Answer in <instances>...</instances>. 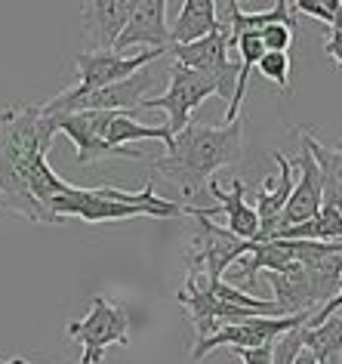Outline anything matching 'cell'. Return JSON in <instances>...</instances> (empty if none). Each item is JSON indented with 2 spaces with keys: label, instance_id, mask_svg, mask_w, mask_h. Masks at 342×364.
Wrapping results in <instances>:
<instances>
[{
  "label": "cell",
  "instance_id": "obj_15",
  "mask_svg": "<svg viewBox=\"0 0 342 364\" xmlns=\"http://www.w3.org/2000/svg\"><path fill=\"white\" fill-rule=\"evenodd\" d=\"M210 195L219 201V207L216 210H222L225 213V229H228L235 238L241 241H253L259 238V216L253 207H247V186H244V179H231V186H228V192L219 186V182H210Z\"/></svg>",
  "mask_w": 342,
  "mask_h": 364
},
{
  "label": "cell",
  "instance_id": "obj_17",
  "mask_svg": "<svg viewBox=\"0 0 342 364\" xmlns=\"http://www.w3.org/2000/svg\"><path fill=\"white\" fill-rule=\"evenodd\" d=\"M299 139L309 145L314 164L321 170V186H324V207H336L342 213V149L321 145L311 133L299 130Z\"/></svg>",
  "mask_w": 342,
  "mask_h": 364
},
{
  "label": "cell",
  "instance_id": "obj_12",
  "mask_svg": "<svg viewBox=\"0 0 342 364\" xmlns=\"http://www.w3.org/2000/svg\"><path fill=\"white\" fill-rule=\"evenodd\" d=\"M136 0H87L80 6V25L89 53L114 50V41L121 38L123 25L130 22Z\"/></svg>",
  "mask_w": 342,
  "mask_h": 364
},
{
  "label": "cell",
  "instance_id": "obj_24",
  "mask_svg": "<svg viewBox=\"0 0 342 364\" xmlns=\"http://www.w3.org/2000/svg\"><path fill=\"white\" fill-rule=\"evenodd\" d=\"M293 364H318V358H314L309 349H302L299 355H296V361H293Z\"/></svg>",
  "mask_w": 342,
  "mask_h": 364
},
{
  "label": "cell",
  "instance_id": "obj_18",
  "mask_svg": "<svg viewBox=\"0 0 342 364\" xmlns=\"http://www.w3.org/2000/svg\"><path fill=\"white\" fill-rule=\"evenodd\" d=\"M302 349H309L318 361H327L342 349V315H330L318 327H302Z\"/></svg>",
  "mask_w": 342,
  "mask_h": 364
},
{
  "label": "cell",
  "instance_id": "obj_22",
  "mask_svg": "<svg viewBox=\"0 0 342 364\" xmlns=\"http://www.w3.org/2000/svg\"><path fill=\"white\" fill-rule=\"evenodd\" d=\"M272 355H275V343L256 346V349H238V358L244 364H272Z\"/></svg>",
  "mask_w": 342,
  "mask_h": 364
},
{
  "label": "cell",
  "instance_id": "obj_5",
  "mask_svg": "<svg viewBox=\"0 0 342 364\" xmlns=\"http://www.w3.org/2000/svg\"><path fill=\"white\" fill-rule=\"evenodd\" d=\"M210 96L231 99V90H225L213 75L192 71V68L173 62V65H170V87H167V93L145 99V102L139 105V112H142V108H164V112L170 114L167 127H170V133L176 136V133H182L185 127L192 124V112L204 102V99H210Z\"/></svg>",
  "mask_w": 342,
  "mask_h": 364
},
{
  "label": "cell",
  "instance_id": "obj_9",
  "mask_svg": "<svg viewBox=\"0 0 342 364\" xmlns=\"http://www.w3.org/2000/svg\"><path fill=\"white\" fill-rule=\"evenodd\" d=\"M231 50V34L228 25H219V31H213L210 38L194 41V43H182V47H170L173 53V62L192 68V71H204V75H213L225 90L235 93V80H238V62L228 59Z\"/></svg>",
  "mask_w": 342,
  "mask_h": 364
},
{
  "label": "cell",
  "instance_id": "obj_13",
  "mask_svg": "<svg viewBox=\"0 0 342 364\" xmlns=\"http://www.w3.org/2000/svg\"><path fill=\"white\" fill-rule=\"evenodd\" d=\"M114 112H77V114H62L53 117L56 130L65 133L77 145V164H96L102 158H114L105 142V127Z\"/></svg>",
  "mask_w": 342,
  "mask_h": 364
},
{
  "label": "cell",
  "instance_id": "obj_29",
  "mask_svg": "<svg viewBox=\"0 0 342 364\" xmlns=\"http://www.w3.org/2000/svg\"><path fill=\"white\" fill-rule=\"evenodd\" d=\"M75 364H80V361H75Z\"/></svg>",
  "mask_w": 342,
  "mask_h": 364
},
{
  "label": "cell",
  "instance_id": "obj_4",
  "mask_svg": "<svg viewBox=\"0 0 342 364\" xmlns=\"http://www.w3.org/2000/svg\"><path fill=\"white\" fill-rule=\"evenodd\" d=\"M151 87H155V75H151V65H148L111 87H99V90L68 87L59 96H53L50 102H43L40 112L47 117L77 114V112H139V105L145 102V93Z\"/></svg>",
  "mask_w": 342,
  "mask_h": 364
},
{
  "label": "cell",
  "instance_id": "obj_26",
  "mask_svg": "<svg viewBox=\"0 0 342 364\" xmlns=\"http://www.w3.org/2000/svg\"><path fill=\"white\" fill-rule=\"evenodd\" d=\"M318 364H339V355H333V358H327V361H318Z\"/></svg>",
  "mask_w": 342,
  "mask_h": 364
},
{
  "label": "cell",
  "instance_id": "obj_16",
  "mask_svg": "<svg viewBox=\"0 0 342 364\" xmlns=\"http://www.w3.org/2000/svg\"><path fill=\"white\" fill-rule=\"evenodd\" d=\"M219 25L222 22L216 13V0H182L173 28H170V47L204 41L213 31H219Z\"/></svg>",
  "mask_w": 342,
  "mask_h": 364
},
{
  "label": "cell",
  "instance_id": "obj_28",
  "mask_svg": "<svg viewBox=\"0 0 342 364\" xmlns=\"http://www.w3.org/2000/svg\"><path fill=\"white\" fill-rule=\"evenodd\" d=\"M336 149H342V139H339V145H336Z\"/></svg>",
  "mask_w": 342,
  "mask_h": 364
},
{
  "label": "cell",
  "instance_id": "obj_23",
  "mask_svg": "<svg viewBox=\"0 0 342 364\" xmlns=\"http://www.w3.org/2000/svg\"><path fill=\"white\" fill-rule=\"evenodd\" d=\"M336 34H342V0L336 4V13H333V25H330Z\"/></svg>",
  "mask_w": 342,
  "mask_h": 364
},
{
  "label": "cell",
  "instance_id": "obj_3",
  "mask_svg": "<svg viewBox=\"0 0 342 364\" xmlns=\"http://www.w3.org/2000/svg\"><path fill=\"white\" fill-rule=\"evenodd\" d=\"M47 210L53 223L65 220H84V223H121L133 216H155V220H182L188 213V204L167 201L155 195V182H145L142 192H123L118 186L105 188H77L68 186L65 192L53 195L47 201Z\"/></svg>",
  "mask_w": 342,
  "mask_h": 364
},
{
  "label": "cell",
  "instance_id": "obj_11",
  "mask_svg": "<svg viewBox=\"0 0 342 364\" xmlns=\"http://www.w3.org/2000/svg\"><path fill=\"white\" fill-rule=\"evenodd\" d=\"M142 50H170V25H167V0H136L130 22L123 25L121 38L114 41V53Z\"/></svg>",
  "mask_w": 342,
  "mask_h": 364
},
{
  "label": "cell",
  "instance_id": "obj_20",
  "mask_svg": "<svg viewBox=\"0 0 342 364\" xmlns=\"http://www.w3.org/2000/svg\"><path fill=\"white\" fill-rule=\"evenodd\" d=\"M259 41H263L265 53H287L293 43V28H287V25L275 22V25H265V28H259Z\"/></svg>",
  "mask_w": 342,
  "mask_h": 364
},
{
  "label": "cell",
  "instance_id": "obj_10",
  "mask_svg": "<svg viewBox=\"0 0 342 364\" xmlns=\"http://www.w3.org/2000/svg\"><path fill=\"white\" fill-rule=\"evenodd\" d=\"M293 192H290V201H287L284 213H281V225L277 229H290V225H302L314 220L324 207V186H321V170L314 164L309 145L299 139V158L293 164Z\"/></svg>",
  "mask_w": 342,
  "mask_h": 364
},
{
  "label": "cell",
  "instance_id": "obj_14",
  "mask_svg": "<svg viewBox=\"0 0 342 364\" xmlns=\"http://www.w3.org/2000/svg\"><path fill=\"white\" fill-rule=\"evenodd\" d=\"M275 164L281 167V176H265L263 179V186L256 188V216H259V241H272V235L277 232V225H281V213H284V207L287 201H290V192H293V161L287 158V154L281 151H275L272 154Z\"/></svg>",
  "mask_w": 342,
  "mask_h": 364
},
{
  "label": "cell",
  "instance_id": "obj_19",
  "mask_svg": "<svg viewBox=\"0 0 342 364\" xmlns=\"http://www.w3.org/2000/svg\"><path fill=\"white\" fill-rule=\"evenodd\" d=\"M256 71L265 80L281 87V93H290V56H287V53H265V56L259 59Z\"/></svg>",
  "mask_w": 342,
  "mask_h": 364
},
{
  "label": "cell",
  "instance_id": "obj_6",
  "mask_svg": "<svg viewBox=\"0 0 342 364\" xmlns=\"http://www.w3.org/2000/svg\"><path fill=\"white\" fill-rule=\"evenodd\" d=\"M65 333L84 346L80 364H102L108 346H130V315L105 296H93L89 315L68 321Z\"/></svg>",
  "mask_w": 342,
  "mask_h": 364
},
{
  "label": "cell",
  "instance_id": "obj_1",
  "mask_svg": "<svg viewBox=\"0 0 342 364\" xmlns=\"http://www.w3.org/2000/svg\"><path fill=\"white\" fill-rule=\"evenodd\" d=\"M56 133V121L43 114L40 105L16 102L0 108V213L56 225L47 201L68 188L47 164Z\"/></svg>",
  "mask_w": 342,
  "mask_h": 364
},
{
  "label": "cell",
  "instance_id": "obj_21",
  "mask_svg": "<svg viewBox=\"0 0 342 364\" xmlns=\"http://www.w3.org/2000/svg\"><path fill=\"white\" fill-rule=\"evenodd\" d=\"M336 4L339 0H293V13H305V16H314V19L333 25V13H336Z\"/></svg>",
  "mask_w": 342,
  "mask_h": 364
},
{
  "label": "cell",
  "instance_id": "obj_27",
  "mask_svg": "<svg viewBox=\"0 0 342 364\" xmlns=\"http://www.w3.org/2000/svg\"><path fill=\"white\" fill-rule=\"evenodd\" d=\"M339 364H342V349H339Z\"/></svg>",
  "mask_w": 342,
  "mask_h": 364
},
{
  "label": "cell",
  "instance_id": "obj_7",
  "mask_svg": "<svg viewBox=\"0 0 342 364\" xmlns=\"http://www.w3.org/2000/svg\"><path fill=\"white\" fill-rule=\"evenodd\" d=\"M314 312H299V315H287V318H250V321L241 324H228L222 331H216L206 340H197L192 349L194 361H204L206 355L219 346H235V349H256V346L275 343L277 336H284L287 331H299V327L309 324V318Z\"/></svg>",
  "mask_w": 342,
  "mask_h": 364
},
{
  "label": "cell",
  "instance_id": "obj_2",
  "mask_svg": "<svg viewBox=\"0 0 342 364\" xmlns=\"http://www.w3.org/2000/svg\"><path fill=\"white\" fill-rule=\"evenodd\" d=\"M244 151V127L241 121L222 127L188 124L182 133L173 136V149L155 161V173L167 176L182 192L185 201L197 198L204 182L219 167L235 164Z\"/></svg>",
  "mask_w": 342,
  "mask_h": 364
},
{
  "label": "cell",
  "instance_id": "obj_8",
  "mask_svg": "<svg viewBox=\"0 0 342 364\" xmlns=\"http://www.w3.org/2000/svg\"><path fill=\"white\" fill-rule=\"evenodd\" d=\"M170 50H142L136 56L130 53H114V50H105V53H77V84L80 90H99V87H111V84H121V80L133 77L136 71L155 65V62L164 56Z\"/></svg>",
  "mask_w": 342,
  "mask_h": 364
},
{
  "label": "cell",
  "instance_id": "obj_25",
  "mask_svg": "<svg viewBox=\"0 0 342 364\" xmlns=\"http://www.w3.org/2000/svg\"><path fill=\"white\" fill-rule=\"evenodd\" d=\"M0 364H34V361H25V358H0Z\"/></svg>",
  "mask_w": 342,
  "mask_h": 364
}]
</instances>
